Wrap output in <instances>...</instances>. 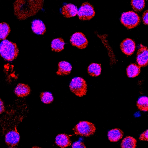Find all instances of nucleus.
<instances>
[{
	"mask_svg": "<svg viewBox=\"0 0 148 148\" xmlns=\"http://www.w3.org/2000/svg\"><path fill=\"white\" fill-rule=\"evenodd\" d=\"M70 42L72 45L80 49L85 48L88 44L85 35L81 32H76L73 34L71 37Z\"/></svg>",
	"mask_w": 148,
	"mask_h": 148,
	"instance_id": "nucleus-6",
	"label": "nucleus"
},
{
	"mask_svg": "<svg viewBox=\"0 0 148 148\" xmlns=\"http://www.w3.org/2000/svg\"><path fill=\"white\" fill-rule=\"evenodd\" d=\"M72 148H86V147L83 142L78 141L73 143Z\"/></svg>",
	"mask_w": 148,
	"mask_h": 148,
	"instance_id": "nucleus-25",
	"label": "nucleus"
},
{
	"mask_svg": "<svg viewBox=\"0 0 148 148\" xmlns=\"http://www.w3.org/2000/svg\"><path fill=\"white\" fill-rule=\"evenodd\" d=\"M72 69V66L70 63L66 61H62L58 64V70L56 73L60 76L67 75L71 73Z\"/></svg>",
	"mask_w": 148,
	"mask_h": 148,
	"instance_id": "nucleus-11",
	"label": "nucleus"
},
{
	"mask_svg": "<svg viewBox=\"0 0 148 148\" xmlns=\"http://www.w3.org/2000/svg\"><path fill=\"white\" fill-rule=\"evenodd\" d=\"M16 43L7 39L2 40L0 45L1 55L5 60L11 61L15 59L18 53Z\"/></svg>",
	"mask_w": 148,
	"mask_h": 148,
	"instance_id": "nucleus-1",
	"label": "nucleus"
},
{
	"mask_svg": "<svg viewBox=\"0 0 148 148\" xmlns=\"http://www.w3.org/2000/svg\"><path fill=\"white\" fill-rule=\"evenodd\" d=\"M142 18L143 23L148 25V9L145 10L143 12Z\"/></svg>",
	"mask_w": 148,
	"mask_h": 148,
	"instance_id": "nucleus-24",
	"label": "nucleus"
},
{
	"mask_svg": "<svg viewBox=\"0 0 148 148\" xmlns=\"http://www.w3.org/2000/svg\"><path fill=\"white\" fill-rule=\"evenodd\" d=\"M30 88L27 85L20 83L18 84L16 87L14 92L18 97H23L28 95L30 92Z\"/></svg>",
	"mask_w": 148,
	"mask_h": 148,
	"instance_id": "nucleus-14",
	"label": "nucleus"
},
{
	"mask_svg": "<svg viewBox=\"0 0 148 148\" xmlns=\"http://www.w3.org/2000/svg\"><path fill=\"white\" fill-rule=\"evenodd\" d=\"M5 110L4 106L3 103V101L2 100L0 99V113L1 114Z\"/></svg>",
	"mask_w": 148,
	"mask_h": 148,
	"instance_id": "nucleus-27",
	"label": "nucleus"
},
{
	"mask_svg": "<svg viewBox=\"0 0 148 148\" xmlns=\"http://www.w3.org/2000/svg\"><path fill=\"white\" fill-rule=\"evenodd\" d=\"M137 141L133 137L130 136L125 137L122 140L121 148H135Z\"/></svg>",
	"mask_w": 148,
	"mask_h": 148,
	"instance_id": "nucleus-19",
	"label": "nucleus"
},
{
	"mask_svg": "<svg viewBox=\"0 0 148 148\" xmlns=\"http://www.w3.org/2000/svg\"><path fill=\"white\" fill-rule=\"evenodd\" d=\"M64 42L62 38L54 39L51 42V49L56 52L60 51L64 49Z\"/></svg>",
	"mask_w": 148,
	"mask_h": 148,
	"instance_id": "nucleus-18",
	"label": "nucleus"
},
{
	"mask_svg": "<svg viewBox=\"0 0 148 148\" xmlns=\"http://www.w3.org/2000/svg\"><path fill=\"white\" fill-rule=\"evenodd\" d=\"M136 60L138 65L143 67L148 65V48L142 45L138 50Z\"/></svg>",
	"mask_w": 148,
	"mask_h": 148,
	"instance_id": "nucleus-7",
	"label": "nucleus"
},
{
	"mask_svg": "<svg viewBox=\"0 0 148 148\" xmlns=\"http://www.w3.org/2000/svg\"><path fill=\"white\" fill-rule=\"evenodd\" d=\"M55 143L56 145L62 148L70 146L71 141L69 136L65 134H60L56 138Z\"/></svg>",
	"mask_w": 148,
	"mask_h": 148,
	"instance_id": "nucleus-13",
	"label": "nucleus"
},
{
	"mask_svg": "<svg viewBox=\"0 0 148 148\" xmlns=\"http://www.w3.org/2000/svg\"><path fill=\"white\" fill-rule=\"evenodd\" d=\"M139 138L140 140L148 141V130L142 133L140 135Z\"/></svg>",
	"mask_w": 148,
	"mask_h": 148,
	"instance_id": "nucleus-26",
	"label": "nucleus"
},
{
	"mask_svg": "<svg viewBox=\"0 0 148 148\" xmlns=\"http://www.w3.org/2000/svg\"><path fill=\"white\" fill-rule=\"evenodd\" d=\"M75 134L82 136H88L93 134L96 128L94 124L86 121H81L73 129Z\"/></svg>",
	"mask_w": 148,
	"mask_h": 148,
	"instance_id": "nucleus-3",
	"label": "nucleus"
},
{
	"mask_svg": "<svg viewBox=\"0 0 148 148\" xmlns=\"http://www.w3.org/2000/svg\"><path fill=\"white\" fill-rule=\"evenodd\" d=\"M41 101L45 104H49L53 100V97L52 94L49 92H42L40 95Z\"/></svg>",
	"mask_w": 148,
	"mask_h": 148,
	"instance_id": "nucleus-23",
	"label": "nucleus"
},
{
	"mask_svg": "<svg viewBox=\"0 0 148 148\" xmlns=\"http://www.w3.org/2000/svg\"><path fill=\"white\" fill-rule=\"evenodd\" d=\"M101 70V64L97 63H92L88 66L87 69L88 74L92 77L99 76Z\"/></svg>",
	"mask_w": 148,
	"mask_h": 148,
	"instance_id": "nucleus-17",
	"label": "nucleus"
},
{
	"mask_svg": "<svg viewBox=\"0 0 148 148\" xmlns=\"http://www.w3.org/2000/svg\"><path fill=\"white\" fill-rule=\"evenodd\" d=\"M32 29L33 31L38 34H42L46 31V27L44 23L41 20L36 19L32 23Z\"/></svg>",
	"mask_w": 148,
	"mask_h": 148,
	"instance_id": "nucleus-12",
	"label": "nucleus"
},
{
	"mask_svg": "<svg viewBox=\"0 0 148 148\" xmlns=\"http://www.w3.org/2000/svg\"><path fill=\"white\" fill-rule=\"evenodd\" d=\"M136 105L140 110L148 111V97L144 96L140 97L137 101Z\"/></svg>",
	"mask_w": 148,
	"mask_h": 148,
	"instance_id": "nucleus-20",
	"label": "nucleus"
},
{
	"mask_svg": "<svg viewBox=\"0 0 148 148\" xmlns=\"http://www.w3.org/2000/svg\"><path fill=\"white\" fill-rule=\"evenodd\" d=\"M0 39L4 40L8 36L10 30L9 25L3 22L0 23Z\"/></svg>",
	"mask_w": 148,
	"mask_h": 148,
	"instance_id": "nucleus-21",
	"label": "nucleus"
},
{
	"mask_svg": "<svg viewBox=\"0 0 148 148\" xmlns=\"http://www.w3.org/2000/svg\"><path fill=\"white\" fill-rule=\"evenodd\" d=\"M121 23L129 29L134 28L140 22L139 16L134 12L130 11L123 13L121 18Z\"/></svg>",
	"mask_w": 148,
	"mask_h": 148,
	"instance_id": "nucleus-4",
	"label": "nucleus"
},
{
	"mask_svg": "<svg viewBox=\"0 0 148 148\" xmlns=\"http://www.w3.org/2000/svg\"><path fill=\"white\" fill-rule=\"evenodd\" d=\"M123 134V131L119 128L110 130L108 135L109 140L111 142H116L121 139Z\"/></svg>",
	"mask_w": 148,
	"mask_h": 148,
	"instance_id": "nucleus-15",
	"label": "nucleus"
},
{
	"mask_svg": "<svg viewBox=\"0 0 148 148\" xmlns=\"http://www.w3.org/2000/svg\"><path fill=\"white\" fill-rule=\"evenodd\" d=\"M15 148V147H10V148Z\"/></svg>",
	"mask_w": 148,
	"mask_h": 148,
	"instance_id": "nucleus-29",
	"label": "nucleus"
},
{
	"mask_svg": "<svg viewBox=\"0 0 148 148\" xmlns=\"http://www.w3.org/2000/svg\"><path fill=\"white\" fill-rule=\"evenodd\" d=\"M32 148H42L37 146H34Z\"/></svg>",
	"mask_w": 148,
	"mask_h": 148,
	"instance_id": "nucleus-28",
	"label": "nucleus"
},
{
	"mask_svg": "<svg viewBox=\"0 0 148 148\" xmlns=\"http://www.w3.org/2000/svg\"><path fill=\"white\" fill-rule=\"evenodd\" d=\"M69 88L71 91L76 96L82 97L86 94L87 85L86 82L82 78L76 77L71 80Z\"/></svg>",
	"mask_w": 148,
	"mask_h": 148,
	"instance_id": "nucleus-2",
	"label": "nucleus"
},
{
	"mask_svg": "<svg viewBox=\"0 0 148 148\" xmlns=\"http://www.w3.org/2000/svg\"><path fill=\"white\" fill-rule=\"evenodd\" d=\"M140 67L135 64H132L129 65L126 69L127 76L130 78L138 76L140 72Z\"/></svg>",
	"mask_w": 148,
	"mask_h": 148,
	"instance_id": "nucleus-16",
	"label": "nucleus"
},
{
	"mask_svg": "<svg viewBox=\"0 0 148 148\" xmlns=\"http://www.w3.org/2000/svg\"><path fill=\"white\" fill-rule=\"evenodd\" d=\"M77 7L71 3L64 5L61 8V12L64 16L70 18L75 16L78 13Z\"/></svg>",
	"mask_w": 148,
	"mask_h": 148,
	"instance_id": "nucleus-10",
	"label": "nucleus"
},
{
	"mask_svg": "<svg viewBox=\"0 0 148 148\" xmlns=\"http://www.w3.org/2000/svg\"><path fill=\"white\" fill-rule=\"evenodd\" d=\"M95 12L93 7L89 2L83 3L79 8L77 15L82 21L89 20L95 16Z\"/></svg>",
	"mask_w": 148,
	"mask_h": 148,
	"instance_id": "nucleus-5",
	"label": "nucleus"
},
{
	"mask_svg": "<svg viewBox=\"0 0 148 148\" xmlns=\"http://www.w3.org/2000/svg\"><path fill=\"white\" fill-rule=\"evenodd\" d=\"M120 47L122 51L127 56L132 55L135 50V43L131 39L127 38L121 43Z\"/></svg>",
	"mask_w": 148,
	"mask_h": 148,
	"instance_id": "nucleus-8",
	"label": "nucleus"
},
{
	"mask_svg": "<svg viewBox=\"0 0 148 148\" xmlns=\"http://www.w3.org/2000/svg\"><path fill=\"white\" fill-rule=\"evenodd\" d=\"M20 139V136L16 128L8 132L5 138V142L8 146L13 147L17 145Z\"/></svg>",
	"mask_w": 148,
	"mask_h": 148,
	"instance_id": "nucleus-9",
	"label": "nucleus"
},
{
	"mask_svg": "<svg viewBox=\"0 0 148 148\" xmlns=\"http://www.w3.org/2000/svg\"><path fill=\"white\" fill-rule=\"evenodd\" d=\"M132 8L135 11H141L144 8L145 3L143 0H133L131 1Z\"/></svg>",
	"mask_w": 148,
	"mask_h": 148,
	"instance_id": "nucleus-22",
	"label": "nucleus"
}]
</instances>
